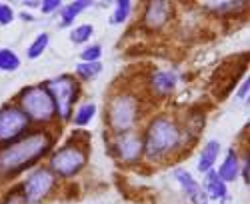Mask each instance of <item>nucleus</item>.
<instances>
[{"instance_id": "f257e3e1", "label": "nucleus", "mask_w": 250, "mask_h": 204, "mask_svg": "<svg viewBox=\"0 0 250 204\" xmlns=\"http://www.w3.org/2000/svg\"><path fill=\"white\" fill-rule=\"evenodd\" d=\"M54 144V136L48 130H34L12 144L0 148V180H10L34 166L40 158H44Z\"/></svg>"}, {"instance_id": "f03ea898", "label": "nucleus", "mask_w": 250, "mask_h": 204, "mask_svg": "<svg viewBox=\"0 0 250 204\" xmlns=\"http://www.w3.org/2000/svg\"><path fill=\"white\" fill-rule=\"evenodd\" d=\"M182 132L176 124V120L160 114L152 118V122L146 126L144 134V156L152 162H166L172 154H176L182 148Z\"/></svg>"}, {"instance_id": "7ed1b4c3", "label": "nucleus", "mask_w": 250, "mask_h": 204, "mask_svg": "<svg viewBox=\"0 0 250 204\" xmlns=\"http://www.w3.org/2000/svg\"><path fill=\"white\" fill-rule=\"evenodd\" d=\"M86 144H88V140L70 138L64 146L58 148L50 156V168L48 170L54 176H62V178L76 176L82 168L86 166V162H88Z\"/></svg>"}, {"instance_id": "20e7f679", "label": "nucleus", "mask_w": 250, "mask_h": 204, "mask_svg": "<svg viewBox=\"0 0 250 204\" xmlns=\"http://www.w3.org/2000/svg\"><path fill=\"white\" fill-rule=\"evenodd\" d=\"M138 110H140V102H138L136 94L116 92L108 102V112H106V122H108L110 130H114L116 136L126 134L136 124Z\"/></svg>"}, {"instance_id": "39448f33", "label": "nucleus", "mask_w": 250, "mask_h": 204, "mask_svg": "<svg viewBox=\"0 0 250 204\" xmlns=\"http://www.w3.org/2000/svg\"><path fill=\"white\" fill-rule=\"evenodd\" d=\"M18 108L30 120L40 122V124H48V122H52L58 116L56 104H54L50 92L46 90V86L24 88L18 94Z\"/></svg>"}, {"instance_id": "423d86ee", "label": "nucleus", "mask_w": 250, "mask_h": 204, "mask_svg": "<svg viewBox=\"0 0 250 204\" xmlns=\"http://www.w3.org/2000/svg\"><path fill=\"white\" fill-rule=\"evenodd\" d=\"M46 90L50 92V96L54 100L58 116L66 122L70 118V110L74 106V102L80 96V84L76 82V78L70 76V74L56 76V78L48 80Z\"/></svg>"}, {"instance_id": "0eeeda50", "label": "nucleus", "mask_w": 250, "mask_h": 204, "mask_svg": "<svg viewBox=\"0 0 250 204\" xmlns=\"http://www.w3.org/2000/svg\"><path fill=\"white\" fill-rule=\"evenodd\" d=\"M30 124H32V120L16 104H6L0 110V148L12 144L18 138H22V134L30 128Z\"/></svg>"}, {"instance_id": "6e6552de", "label": "nucleus", "mask_w": 250, "mask_h": 204, "mask_svg": "<svg viewBox=\"0 0 250 204\" xmlns=\"http://www.w3.org/2000/svg\"><path fill=\"white\" fill-rule=\"evenodd\" d=\"M56 188V176L48 170V168H36L22 184L24 196L30 202H42L44 198H48Z\"/></svg>"}, {"instance_id": "1a4fd4ad", "label": "nucleus", "mask_w": 250, "mask_h": 204, "mask_svg": "<svg viewBox=\"0 0 250 204\" xmlns=\"http://www.w3.org/2000/svg\"><path fill=\"white\" fill-rule=\"evenodd\" d=\"M234 62H236L234 58H232V60H226V62H222V64L216 68V72H214V78H212L214 90H212V92H214V96H216L218 100H222V98L228 96V92L234 88L238 76L242 74V70H244V66H246L244 60H240L238 66H234Z\"/></svg>"}, {"instance_id": "9d476101", "label": "nucleus", "mask_w": 250, "mask_h": 204, "mask_svg": "<svg viewBox=\"0 0 250 204\" xmlns=\"http://www.w3.org/2000/svg\"><path fill=\"white\" fill-rule=\"evenodd\" d=\"M174 14V6L170 2H164V0H152V2L146 4L144 8V14H142V26L150 30V32H156V30H162L168 20L172 18Z\"/></svg>"}, {"instance_id": "9b49d317", "label": "nucleus", "mask_w": 250, "mask_h": 204, "mask_svg": "<svg viewBox=\"0 0 250 204\" xmlns=\"http://www.w3.org/2000/svg\"><path fill=\"white\" fill-rule=\"evenodd\" d=\"M114 150H116V156L120 160L130 162V164H132V162H138L142 158V154H144V142H142L140 136L126 132V134L116 136Z\"/></svg>"}, {"instance_id": "f8f14e48", "label": "nucleus", "mask_w": 250, "mask_h": 204, "mask_svg": "<svg viewBox=\"0 0 250 204\" xmlns=\"http://www.w3.org/2000/svg\"><path fill=\"white\" fill-rule=\"evenodd\" d=\"M176 86V74L174 72H154L150 76V90L156 96H166L170 94Z\"/></svg>"}, {"instance_id": "ddd939ff", "label": "nucleus", "mask_w": 250, "mask_h": 204, "mask_svg": "<svg viewBox=\"0 0 250 204\" xmlns=\"http://www.w3.org/2000/svg\"><path fill=\"white\" fill-rule=\"evenodd\" d=\"M220 154V144L216 140H210V142H206L204 148L200 150V156H198V172H208V170H212L214 166V162Z\"/></svg>"}, {"instance_id": "4468645a", "label": "nucleus", "mask_w": 250, "mask_h": 204, "mask_svg": "<svg viewBox=\"0 0 250 204\" xmlns=\"http://www.w3.org/2000/svg\"><path fill=\"white\" fill-rule=\"evenodd\" d=\"M216 174L220 176V180L224 182V184L226 182L236 180V176L240 174V164H238V156H236L234 150H228L224 162L220 164V170H216Z\"/></svg>"}, {"instance_id": "2eb2a0df", "label": "nucleus", "mask_w": 250, "mask_h": 204, "mask_svg": "<svg viewBox=\"0 0 250 204\" xmlns=\"http://www.w3.org/2000/svg\"><path fill=\"white\" fill-rule=\"evenodd\" d=\"M204 192L210 196V198H224L226 196V184L220 180V176L216 174V170H208L204 176Z\"/></svg>"}, {"instance_id": "dca6fc26", "label": "nucleus", "mask_w": 250, "mask_h": 204, "mask_svg": "<svg viewBox=\"0 0 250 204\" xmlns=\"http://www.w3.org/2000/svg\"><path fill=\"white\" fill-rule=\"evenodd\" d=\"M92 2L90 0H76V2L68 4L64 10H60V28H68L72 22H74V18L82 12V10H86Z\"/></svg>"}, {"instance_id": "f3484780", "label": "nucleus", "mask_w": 250, "mask_h": 204, "mask_svg": "<svg viewBox=\"0 0 250 204\" xmlns=\"http://www.w3.org/2000/svg\"><path fill=\"white\" fill-rule=\"evenodd\" d=\"M202 126H204V114L198 108H192V110L186 112V116H184V130L188 132L192 138L200 134Z\"/></svg>"}, {"instance_id": "a211bd4d", "label": "nucleus", "mask_w": 250, "mask_h": 204, "mask_svg": "<svg viewBox=\"0 0 250 204\" xmlns=\"http://www.w3.org/2000/svg\"><path fill=\"white\" fill-rule=\"evenodd\" d=\"M174 176H176V180L180 182V186H182V190L188 194V196H194V194H198V182L186 172V170H176L174 172Z\"/></svg>"}, {"instance_id": "6ab92c4d", "label": "nucleus", "mask_w": 250, "mask_h": 204, "mask_svg": "<svg viewBox=\"0 0 250 204\" xmlns=\"http://www.w3.org/2000/svg\"><path fill=\"white\" fill-rule=\"evenodd\" d=\"M20 66V58L8 50V48H2L0 50V70H6V72H12Z\"/></svg>"}, {"instance_id": "aec40b11", "label": "nucleus", "mask_w": 250, "mask_h": 204, "mask_svg": "<svg viewBox=\"0 0 250 204\" xmlns=\"http://www.w3.org/2000/svg\"><path fill=\"white\" fill-rule=\"evenodd\" d=\"M132 8H134V4L130 2V0H118V2H116V10H114V16H112L110 22H112V24H122L124 20L130 16Z\"/></svg>"}, {"instance_id": "412c9836", "label": "nucleus", "mask_w": 250, "mask_h": 204, "mask_svg": "<svg viewBox=\"0 0 250 204\" xmlns=\"http://www.w3.org/2000/svg\"><path fill=\"white\" fill-rule=\"evenodd\" d=\"M94 114H96V104L88 102V104H84V106L78 108V112H76V116H74V124H76V126H86L88 122L94 118Z\"/></svg>"}, {"instance_id": "4be33fe9", "label": "nucleus", "mask_w": 250, "mask_h": 204, "mask_svg": "<svg viewBox=\"0 0 250 204\" xmlns=\"http://www.w3.org/2000/svg\"><path fill=\"white\" fill-rule=\"evenodd\" d=\"M48 40H50V36L46 34V32H42V34H38L36 38H34V42L30 44V48H28V58H38L40 54H42L44 50H46V46H48Z\"/></svg>"}, {"instance_id": "5701e85b", "label": "nucleus", "mask_w": 250, "mask_h": 204, "mask_svg": "<svg viewBox=\"0 0 250 204\" xmlns=\"http://www.w3.org/2000/svg\"><path fill=\"white\" fill-rule=\"evenodd\" d=\"M100 70H102L100 62H82V64L76 66V74L82 80H92L96 74H100Z\"/></svg>"}, {"instance_id": "b1692460", "label": "nucleus", "mask_w": 250, "mask_h": 204, "mask_svg": "<svg viewBox=\"0 0 250 204\" xmlns=\"http://www.w3.org/2000/svg\"><path fill=\"white\" fill-rule=\"evenodd\" d=\"M26 196H24V190H22V184H18L14 188H10L4 196H2V202L0 204H26Z\"/></svg>"}, {"instance_id": "393cba45", "label": "nucleus", "mask_w": 250, "mask_h": 204, "mask_svg": "<svg viewBox=\"0 0 250 204\" xmlns=\"http://www.w3.org/2000/svg\"><path fill=\"white\" fill-rule=\"evenodd\" d=\"M92 32H94L92 24H82V26H76V28L70 32V40H72L74 44H84L86 40L92 36Z\"/></svg>"}, {"instance_id": "a878e982", "label": "nucleus", "mask_w": 250, "mask_h": 204, "mask_svg": "<svg viewBox=\"0 0 250 204\" xmlns=\"http://www.w3.org/2000/svg\"><path fill=\"white\" fill-rule=\"evenodd\" d=\"M206 6H212V8H220L216 12H222V14H230V12H238L236 8H246L248 4L246 2H208Z\"/></svg>"}, {"instance_id": "bb28decb", "label": "nucleus", "mask_w": 250, "mask_h": 204, "mask_svg": "<svg viewBox=\"0 0 250 204\" xmlns=\"http://www.w3.org/2000/svg\"><path fill=\"white\" fill-rule=\"evenodd\" d=\"M100 54H102V48H100L98 44H94V46H88L84 52H82V54H80V58L84 60V62H98Z\"/></svg>"}, {"instance_id": "cd10ccee", "label": "nucleus", "mask_w": 250, "mask_h": 204, "mask_svg": "<svg viewBox=\"0 0 250 204\" xmlns=\"http://www.w3.org/2000/svg\"><path fill=\"white\" fill-rule=\"evenodd\" d=\"M12 20H14V12H12V8H10L8 4H4V2H0V24H2V26H8Z\"/></svg>"}, {"instance_id": "c85d7f7f", "label": "nucleus", "mask_w": 250, "mask_h": 204, "mask_svg": "<svg viewBox=\"0 0 250 204\" xmlns=\"http://www.w3.org/2000/svg\"><path fill=\"white\" fill-rule=\"evenodd\" d=\"M58 8H60V0H44V2H40V10L44 14H52Z\"/></svg>"}, {"instance_id": "c756f323", "label": "nucleus", "mask_w": 250, "mask_h": 204, "mask_svg": "<svg viewBox=\"0 0 250 204\" xmlns=\"http://www.w3.org/2000/svg\"><path fill=\"white\" fill-rule=\"evenodd\" d=\"M240 174H242L246 186H248V182H250V156H248V154L244 156V164H242V168H240Z\"/></svg>"}, {"instance_id": "7c9ffc66", "label": "nucleus", "mask_w": 250, "mask_h": 204, "mask_svg": "<svg viewBox=\"0 0 250 204\" xmlns=\"http://www.w3.org/2000/svg\"><path fill=\"white\" fill-rule=\"evenodd\" d=\"M248 88H250V78L246 76V80H244V82H242V86H240V92H238V96H240V98H244V96L248 94Z\"/></svg>"}, {"instance_id": "2f4dec72", "label": "nucleus", "mask_w": 250, "mask_h": 204, "mask_svg": "<svg viewBox=\"0 0 250 204\" xmlns=\"http://www.w3.org/2000/svg\"><path fill=\"white\" fill-rule=\"evenodd\" d=\"M26 6H30V8H38L40 6V2H30V0H28V2H24Z\"/></svg>"}, {"instance_id": "473e14b6", "label": "nucleus", "mask_w": 250, "mask_h": 204, "mask_svg": "<svg viewBox=\"0 0 250 204\" xmlns=\"http://www.w3.org/2000/svg\"><path fill=\"white\" fill-rule=\"evenodd\" d=\"M20 18H22V20H32V16H30V14H20Z\"/></svg>"}]
</instances>
